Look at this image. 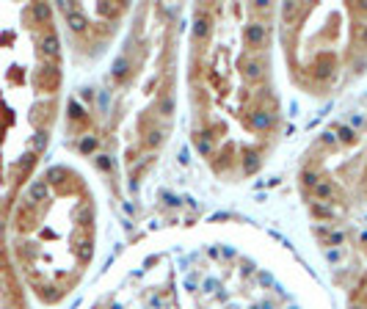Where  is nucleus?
<instances>
[{"mask_svg":"<svg viewBox=\"0 0 367 309\" xmlns=\"http://www.w3.org/2000/svg\"><path fill=\"white\" fill-rule=\"evenodd\" d=\"M0 309H25L22 307L19 287H17V279H14V271H11L3 251H0Z\"/></svg>","mask_w":367,"mask_h":309,"instance_id":"obj_1","label":"nucleus"},{"mask_svg":"<svg viewBox=\"0 0 367 309\" xmlns=\"http://www.w3.org/2000/svg\"><path fill=\"white\" fill-rule=\"evenodd\" d=\"M265 39H268V34H265V25H251L248 28V42L251 44H265Z\"/></svg>","mask_w":367,"mask_h":309,"instance_id":"obj_2","label":"nucleus"},{"mask_svg":"<svg viewBox=\"0 0 367 309\" xmlns=\"http://www.w3.org/2000/svg\"><path fill=\"white\" fill-rule=\"evenodd\" d=\"M254 124H257L260 130H265L268 124H271V116H268V113H257V116H254Z\"/></svg>","mask_w":367,"mask_h":309,"instance_id":"obj_3","label":"nucleus"},{"mask_svg":"<svg viewBox=\"0 0 367 309\" xmlns=\"http://www.w3.org/2000/svg\"><path fill=\"white\" fill-rule=\"evenodd\" d=\"M315 193H317V196H332V188H329L326 182H317V185H315Z\"/></svg>","mask_w":367,"mask_h":309,"instance_id":"obj_4","label":"nucleus"},{"mask_svg":"<svg viewBox=\"0 0 367 309\" xmlns=\"http://www.w3.org/2000/svg\"><path fill=\"white\" fill-rule=\"evenodd\" d=\"M193 34H196V36H205V34H207V22H205V19H199V22H196Z\"/></svg>","mask_w":367,"mask_h":309,"instance_id":"obj_5","label":"nucleus"}]
</instances>
